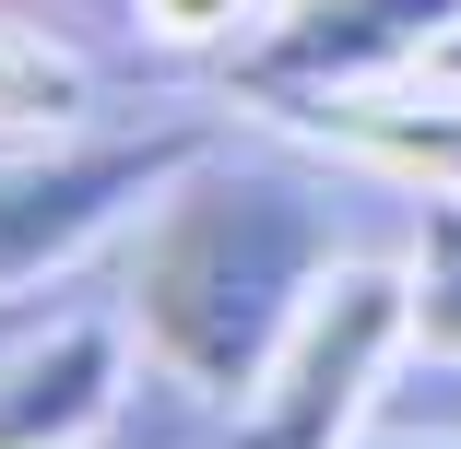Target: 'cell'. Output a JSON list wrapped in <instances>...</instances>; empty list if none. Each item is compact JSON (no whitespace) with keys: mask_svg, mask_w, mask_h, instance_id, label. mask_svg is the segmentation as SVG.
Returning <instances> with one entry per match:
<instances>
[{"mask_svg":"<svg viewBox=\"0 0 461 449\" xmlns=\"http://www.w3.org/2000/svg\"><path fill=\"white\" fill-rule=\"evenodd\" d=\"M331 260H343L331 190H308L285 166L190 154L154 190V225L131 248V331L177 391L249 402V379L272 367L285 319L308 308V284Z\"/></svg>","mask_w":461,"mask_h":449,"instance_id":"cell-1","label":"cell"},{"mask_svg":"<svg viewBox=\"0 0 461 449\" xmlns=\"http://www.w3.org/2000/svg\"><path fill=\"white\" fill-rule=\"evenodd\" d=\"M402 343H414V273L343 248L331 273L308 284V308L285 319L272 367L249 379L237 449H343L366 426V402H379V379H391Z\"/></svg>","mask_w":461,"mask_h":449,"instance_id":"cell-2","label":"cell"},{"mask_svg":"<svg viewBox=\"0 0 461 449\" xmlns=\"http://www.w3.org/2000/svg\"><path fill=\"white\" fill-rule=\"evenodd\" d=\"M202 154V130L154 142H59V154H0V296L59 273L71 248H95L119 213H142L177 166Z\"/></svg>","mask_w":461,"mask_h":449,"instance_id":"cell-3","label":"cell"},{"mask_svg":"<svg viewBox=\"0 0 461 449\" xmlns=\"http://www.w3.org/2000/svg\"><path fill=\"white\" fill-rule=\"evenodd\" d=\"M449 36H461V0H285L249 36L237 83L260 107H296V95H331V83H366V71H414Z\"/></svg>","mask_w":461,"mask_h":449,"instance_id":"cell-4","label":"cell"},{"mask_svg":"<svg viewBox=\"0 0 461 449\" xmlns=\"http://www.w3.org/2000/svg\"><path fill=\"white\" fill-rule=\"evenodd\" d=\"M131 308H71L48 331H13L0 343V449H83L107 414H119V379H131Z\"/></svg>","mask_w":461,"mask_h":449,"instance_id":"cell-5","label":"cell"},{"mask_svg":"<svg viewBox=\"0 0 461 449\" xmlns=\"http://www.w3.org/2000/svg\"><path fill=\"white\" fill-rule=\"evenodd\" d=\"M366 166L414 177V190H461V71L449 59H414V71H366V83H331V95H296L272 107Z\"/></svg>","mask_w":461,"mask_h":449,"instance_id":"cell-6","label":"cell"},{"mask_svg":"<svg viewBox=\"0 0 461 449\" xmlns=\"http://www.w3.org/2000/svg\"><path fill=\"white\" fill-rule=\"evenodd\" d=\"M95 107V71H83L59 36H36L13 0H0V142H36V130H71Z\"/></svg>","mask_w":461,"mask_h":449,"instance_id":"cell-7","label":"cell"},{"mask_svg":"<svg viewBox=\"0 0 461 449\" xmlns=\"http://www.w3.org/2000/svg\"><path fill=\"white\" fill-rule=\"evenodd\" d=\"M414 343L461 355V190H426V248H414Z\"/></svg>","mask_w":461,"mask_h":449,"instance_id":"cell-8","label":"cell"},{"mask_svg":"<svg viewBox=\"0 0 461 449\" xmlns=\"http://www.w3.org/2000/svg\"><path fill=\"white\" fill-rule=\"evenodd\" d=\"M131 13L166 48H237V36H260V0H131Z\"/></svg>","mask_w":461,"mask_h":449,"instance_id":"cell-9","label":"cell"},{"mask_svg":"<svg viewBox=\"0 0 461 449\" xmlns=\"http://www.w3.org/2000/svg\"><path fill=\"white\" fill-rule=\"evenodd\" d=\"M379 449H461V437H379Z\"/></svg>","mask_w":461,"mask_h":449,"instance_id":"cell-10","label":"cell"},{"mask_svg":"<svg viewBox=\"0 0 461 449\" xmlns=\"http://www.w3.org/2000/svg\"><path fill=\"white\" fill-rule=\"evenodd\" d=\"M438 59H449V71H461V36H449V48H438Z\"/></svg>","mask_w":461,"mask_h":449,"instance_id":"cell-11","label":"cell"}]
</instances>
